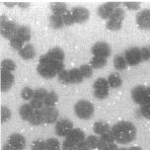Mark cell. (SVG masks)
<instances>
[{
  "instance_id": "2",
  "label": "cell",
  "mask_w": 150,
  "mask_h": 150,
  "mask_svg": "<svg viewBox=\"0 0 150 150\" xmlns=\"http://www.w3.org/2000/svg\"><path fill=\"white\" fill-rule=\"evenodd\" d=\"M64 69V64L60 61L53 60L45 53L42 54L39 59L37 71L42 77L47 79H50L58 75L60 71Z\"/></svg>"
},
{
  "instance_id": "34",
  "label": "cell",
  "mask_w": 150,
  "mask_h": 150,
  "mask_svg": "<svg viewBox=\"0 0 150 150\" xmlns=\"http://www.w3.org/2000/svg\"><path fill=\"white\" fill-rule=\"evenodd\" d=\"M79 69H80V72H81V74L84 79H88V78H90V77H92L94 68L91 66V64H88V63L82 64V65L79 67Z\"/></svg>"
},
{
  "instance_id": "41",
  "label": "cell",
  "mask_w": 150,
  "mask_h": 150,
  "mask_svg": "<svg viewBox=\"0 0 150 150\" xmlns=\"http://www.w3.org/2000/svg\"><path fill=\"white\" fill-rule=\"evenodd\" d=\"M47 93L49 92H47L45 88H38V89L35 90V92H34V98L38 99V100L44 101L45 97H47Z\"/></svg>"
},
{
  "instance_id": "45",
  "label": "cell",
  "mask_w": 150,
  "mask_h": 150,
  "mask_svg": "<svg viewBox=\"0 0 150 150\" xmlns=\"http://www.w3.org/2000/svg\"><path fill=\"white\" fill-rule=\"evenodd\" d=\"M122 5H124L125 7H127L128 10L137 11L141 6V3H139V2H124Z\"/></svg>"
},
{
  "instance_id": "49",
  "label": "cell",
  "mask_w": 150,
  "mask_h": 150,
  "mask_svg": "<svg viewBox=\"0 0 150 150\" xmlns=\"http://www.w3.org/2000/svg\"><path fill=\"white\" fill-rule=\"evenodd\" d=\"M2 150H16L14 147H12L11 145H10L9 143H6V144H4V146L2 147Z\"/></svg>"
},
{
  "instance_id": "38",
  "label": "cell",
  "mask_w": 150,
  "mask_h": 150,
  "mask_svg": "<svg viewBox=\"0 0 150 150\" xmlns=\"http://www.w3.org/2000/svg\"><path fill=\"white\" fill-rule=\"evenodd\" d=\"M10 45H11V47L13 50H18L19 52V50H20L24 45H25V42H24L22 40L19 39L18 37H14L10 40Z\"/></svg>"
},
{
  "instance_id": "42",
  "label": "cell",
  "mask_w": 150,
  "mask_h": 150,
  "mask_svg": "<svg viewBox=\"0 0 150 150\" xmlns=\"http://www.w3.org/2000/svg\"><path fill=\"white\" fill-rule=\"evenodd\" d=\"M29 104H30L31 107H32V108H33L34 110H39V111H42V110L45 108L44 101L38 100V99H35V98L32 99V100H31L30 102H29Z\"/></svg>"
},
{
  "instance_id": "29",
  "label": "cell",
  "mask_w": 150,
  "mask_h": 150,
  "mask_svg": "<svg viewBox=\"0 0 150 150\" xmlns=\"http://www.w3.org/2000/svg\"><path fill=\"white\" fill-rule=\"evenodd\" d=\"M28 122H30L32 125H42V111H39V110H34L32 115L30 116L28 120Z\"/></svg>"
},
{
  "instance_id": "48",
  "label": "cell",
  "mask_w": 150,
  "mask_h": 150,
  "mask_svg": "<svg viewBox=\"0 0 150 150\" xmlns=\"http://www.w3.org/2000/svg\"><path fill=\"white\" fill-rule=\"evenodd\" d=\"M117 145L116 143H110L108 144V145H106V146H104L103 148H101L100 150H117Z\"/></svg>"
},
{
  "instance_id": "9",
  "label": "cell",
  "mask_w": 150,
  "mask_h": 150,
  "mask_svg": "<svg viewBox=\"0 0 150 150\" xmlns=\"http://www.w3.org/2000/svg\"><path fill=\"white\" fill-rule=\"evenodd\" d=\"M130 97L135 104L139 106L146 105V86L137 85L131 90Z\"/></svg>"
},
{
  "instance_id": "26",
  "label": "cell",
  "mask_w": 150,
  "mask_h": 150,
  "mask_svg": "<svg viewBox=\"0 0 150 150\" xmlns=\"http://www.w3.org/2000/svg\"><path fill=\"white\" fill-rule=\"evenodd\" d=\"M69 77H70V84H79L84 80L79 67L69 69Z\"/></svg>"
},
{
  "instance_id": "16",
  "label": "cell",
  "mask_w": 150,
  "mask_h": 150,
  "mask_svg": "<svg viewBox=\"0 0 150 150\" xmlns=\"http://www.w3.org/2000/svg\"><path fill=\"white\" fill-rule=\"evenodd\" d=\"M8 143L16 150H24L26 147V139L21 133H12L8 138Z\"/></svg>"
},
{
  "instance_id": "7",
  "label": "cell",
  "mask_w": 150,
  "mask_h": 150,
  "mask_svg": "<svg viewBox=\"0 0 150 150\" xmlns=\"http://www.w3.org/2000/svg\"><path fill=\"white\" fill-rule=\"evenodd\" d=\"M120 6H122V3H120V2H106L98 8L97 13L99 17L108 21L112 17V15L114 14L115 10Z\"/></svg>"
},
{
  "instance_id": "31",
  "label": "cell",
  "mask_w": 150,
  "mask_h": 150,
  "mask_svg": "<svg viewBox=\"0 0 150 150\" xmlns=\"http://www.w3.org/2000/svg\"><path fill=\"white\" fill-rule=\"evenodd\" d=\"M91 66L94 69H100L103 68L104 66L107 64V58L105 57H101V56H95L93 55V57L91 58Z\"/></svg>"
},
{
  "instance_id": "43",
  "label": "cell",
  "mask_w": 150,
  "mask_h": 150,
  "mask_svg": "<svg viewBox=\"0 0 150 150\" xmlns=\"http://www.w3.org/2000/svg\"><path fill=\"white\" fill-rule=\"evenodd\" d=\"M62 19H63L64 26H72L73 24H75L73 15H72L71 11H67V12H66L65 14L62 16Z\"/></svg>"
},
{
  "instance_id": "21",
  "label": "cell",
  "mask_w": 150,
  "mask_h": 150,
  "mask_svg": "<svg viewBox=\"0 0 150 150\" xmlns=\"http://www.w3.org/2000/svg\"><path fill=\"white\" fill-rule=\"evenodd\" d=\"M50 10H52V13L53 15L61 16V17L68 11L67 6L63 2H54V3H52L50 4Z\"/></svg>"
},
{
  "instance_id": "5",
  "label": "cell",
  "mask_w": 150,
  "mask_h": 150,
  "mask_svg": "<svg viewBox=\"0 0 150 150\" xmlns=\"http://www.w3.org/2000/svg\"><path fill=\"white\" fill-rule=\"evenodd\" d=\"M110 86L108 80L103 77L96 79L93 84V93L95 98L99 99V100H104L109 96Z\"/></svg>"
},
{
  "instance_id": "4",
  "label": "cell",
  "mask_w": 150,
  "mask_h": 150,
  "mask_svg": "<svg viewBox=\"0 0 150 150\" xmlns=\"http://www.w3.org/2000/svg\"><path fill=\"white\" fill-rule=\"evenodd\" d=\"M125 12L122 7H119L115 10L112 17L107 21L106 28L110 31H119L122 26V22L125 20Z\"/></svg>"
},
{
  "instance_id": "1",
  "label": "cell",
  "mask_w": 150,
  "mask_h": 150,
  "mask_svg": "<svg viewBox=\"0 0 150 150\" xmlns=\"http://www.w3.org/2000/svg\"><path fill=\"white\" fill-rule=\"evenodd\" d=\"M112 133L115 141L120 144H128L132 142L136 137V127L131 122L122 120L112 127Z\"/></svg>"
},
{
  "instance_id": "8",
  "label": "cell",
  "mask_w": 150,
  "mask_h": 150,
  "mask_svg": "<svg viewBox=\"0 0 150 150\" xmlns=\"http://www.w3.org/2000/svg\"><path fill=\"white\" fill-rule=\"evenodd\" d=\"M74 128V125L69 119L58 120L55 124V133L60 137H66L71 130Z\"/></svg>"
},
{
  "instance_id": "32",
  "label": "cell",
  "mask_w": 150,
  "mask_h": 150,
  "mask_svg": "<svg viewBox=\"0 0 150 150\" xmlns=\"http://www.w3.org/2000/svg\"><path fill=\"white\" fill-rule=\"evenodd\" d=\"M61 146L57 138L50 137L45 140V150H60Z\"/></svg>"
},
{
  "instance_id": "25",
  "label": "cell",
  "mask_w": 150,
  "mask_h": 150,
  "mask_svg": "<svg viewBox=\"0 0 150 150\" xmlns=\"http://www.w3.org/2000/svg\"><path fill=\"white\" fill-rule=\"evenodd\" d=\"M15 37H18L24 42H28L31 40V29L27 26H20Z\"/></svg>"
},
{
  "instance_id": "17",
  "label": "cell",
  "mask_w": 150,
  "mask_h": 150,
  "mask_svg": "<svg viewBox=\"0 0 150 150\" xmlns=\"http://www.w3.org/2000/svg\"><path fill=\"white\" fill-rule=\"evenodd\" d=\"M18 52L19 55L21 56V58H23L25 60L32 59L36 55V50H35L34 45L31 44H26Z\"/></svg>"
},
{
  "instance_id": "23",
  "label": "cell",
  "mask_w": 150,
  "mask_h": 150,
  "mask_svg": "<svg viewBox=\"0 0 150 150\" xmlns=\"http://www.w3.org/2000/svg\"><path fill=\"white\" fill-rule=\"evenodd\" d=\"M108 83H109V86L110 88H120L122 85V79L120 77V75L117 72H114V73H111L108 76Z\"/></svg>"
},
{
  "instance_id": "19",
  "label": "cell",
  "mask_w": 150,
  "mask_h": 150,
  "mask_svg": "<svg viewBox=\"0 0 150 150\" xmlns=\"http://www.w3.org/2000/svg\"><path fill=\"white\" fill-rule=\"evenodd\" d=\"M112 127H110L109 124H107L105 122H102V120H99V122H96L95 124L93 125V131L96 135H103L105 133L111 131Z\"/></svg>"
},
{
  "instance_id": "53",
  "label": "cell",
  "mask_w": 150,
  "mask_h": 150,
  "mask_svg": "<svg viewBox=\"0 0 150 150\" xmlns=\"http://www.w3.org/2000/svg\"><path fill=\"white\" fill-rule=\"evenodd\" d=\"M117 150H127V148H124L122 147V148H117Z\"/></svg>"
},
{
  "instance_id": "36",
  "label": "cell",
  "mask_w": 150,
  "mask_h": 150,
  "mask_svg": "<svg viewBox=\"0 0 150 150\" xmlns=\"http://www.w3.org/2000/svg\"><path fill=\"white\" fill-rule=\"evenodd\" d=\"M58 82H60L61 84L67 85L70 84V77H69V70L63 69L62 71H60L57 75Z\"/></svg>"
},
{
  "instance_id": "44",
  "label": "cell",
  "mask_w": 150,
  "mask_h": 150,
  "mask_svg": "<svg viewBox=\"0 0 150 150\" xmlns=\"http://www.w3.org/2000/svg\"><path fill=\"white\" fill-rule=\"evenodd\" d=\"M139 114H140L141 117H145L147 120H150V104H147V105H143V106H139Z\"/></svg>"
},
{
  "instance_id": "11",
  "label": "cell",
  "mask_w": 150,
  "mask_h": 150,
  "mask_svg": "<svg viewBox=\"0 0 150 150\" xmlns=\"http://www.w3.org/2000/svg\"><path fill=\"white\" fill-rule=\"evenodd\" d=\"M42 116L44 124L52 125L58 120L59 114H58V111L54 107H45L42 110Z\"/></svg>"
},
{
  "instance_id": "18",
  "label": "cell",
  "mask_w": 150,
  "mask_h": 150,
  "mask_svg": "<svg viewBox=\"0 0 150 150\" xmlns=\"http://www.w3.org/2000/svg\"><path fill=\"white\" fill-rule=\"evenodd\" d=\"M87 136L85 135V132L83 130H81L80 128H73L71 130V132L66 136L65 138L69 139V140L73 141L75 143H80L82 141H84L86 139Z\"/></svg>"
},
{
  "instance_id": "28",
  "label": "cell",
  "mask_w": 150,
  "mask_h": 150,
  "mask_svg": "<svg viewBox=\"0 0 150 150\" xmlns=\"http://www.w3.org/2000/svg\"><path fill=\"white\" fill-rule=\"evenodd\" d=\"M34 109L32 108L30 104H24L20 107V109H19V115H20L21 119L23 120H26V122H28L29 117L32 115V112H33Z\"/></svg>"
},
{
  "instance_id": "24",
  "label": "cell",
  "mask_w": 150,
  "mask_h": 150,
  "mask_svg": "<svg viewBox=\"0 0 150 150\" xmlns=\"http://www.w3.org/2000/svg\"><path fill=\"white\" fill-rule=\"evenodd\" d=\"M116 142L114 138V135H112V131H109V132L105 133V134L99 136V145H98V150H100L101 148H103L104 146L108 145L110 143H114Z\"/></svg>"
},
{
  "instance_id": "3",
  "label": "cell",
  "mask_w": 150,
  "mask_h": 150,
  "mask_svg": "<svg viewBox=\"0 0 150 150\" xmlns=\"http://www.w3.org/2000/svg\"><path fill=\"white\" fill-rule=\"evenodd\" d=\"M74 114L80 120H90L94 115V106L88 100H79L74 105Z\"/></svg>"
},
{
  "instance_id": "50",
  "label": "cell",
  "mask_w": 150,
  "mask_h": 150,
  "mask_svg": "<svg viewBox=\"0 0 150 150\" xmlns=\"http://www.w3.org/2000/svg\"><path fill=\"white\" fill-rule=\"evenodd\" d=\"M19 7H21V8H23V9H26V8H28L29 6H30V3H25V2H20V3H18L17 4Z\"/></svg>"
},
{
  "instance_id": "37",
  "label": "cell",
  "mask_w": 150,
  "mask_h": 150,
  "mask_svg": "<svg viewBox=\"0 0 150 150\" xmlns=\"http://www.w3.org/2000/svg\"><path fill=\"white\" fill-rule=\"evenodd\" d=\"M86 142L89 145L91 150L94 149H98V145H99V136L97 135H89L86 137Z\"/></svg>"
},
{
  "instance_id": "46",
  "label": "cell",
  "mask_w": 150,
  "mask_h": 150,
  "mask_svg": "<svg viewBox=\"0 0 150 150\" xmlns=\"http://www.w3.org/2000/svg\"><path fill=\"white\" fill-rule=\"evenodd\" d=\"M141 57H142V61H147L150 59V47H140Z\"/></svg>"
},
{
  "instance_id": "51",
  "label": "cell",
  "mask_w": 150,
  "mask_h": 150,
  "mask_svg": "<svg viewBox=\"0 0 150 150\" xmlns=\"http://www.w3.org/2000/svg\"><path fill=\"white\" fill-rule=\"evenodd\" d=\"M18 3H15V2H12V3H8V2H5L4 5L5 6H7V7H14L15 5H17Z\"/></svg>"
},
{
  "instance_id": "27",
  "label": "cell",
  "mask_w": 150,
  "mask_h": 150,
  "mask_svg": "<svg viewBox=\"0 0 150 150\" xmlns=\"http://www.w3.org/2000/svg\"><path fill=\"white\" fill-rule=\"evenodd\" d=\"M50 26L52 27V29H54V30H59V29L63 28L64 23H63L62 17H61V16L52 14L50 16Z\"/></svg>"
},
{
  "instance_id": "14",
  "label": "cell",
  "mask_w": 150,
  "mask_h": 150,
  "mask_svg": "<svg viewBox=\"0 0 150 150\" xmlns=\"http://www.w3.org/2000/svg\"><path fill=\"white\" fill-rule=\"evenodd\" d=\"M19 28H20V25H18L14 21H8L4 26L1 27L2 37H4L5 39H8L10 41L12 38L16 36Z\"/></svg>"
},
{
  "instance_id": "33",
  "label": "cell",
  "mask_w": 150,
  "mask_h": 150,
  "mask_svg": "<svg viewBox=\"0 0 150 150\" xmlns=\"http://www.w3.org/2000/svg\"><path fill=\"white\" fill-rule=\"evenodd\" d=\"M1 69L8 72H13L16 69L15 61L10 59V58H5L1 61Z\"/></svg>"
},
{
  "instance_id": "39",
  "label": "cell",
  "mask_w": 150,
  "mask_h": 150,
  "mask_svg": "<svg viewBox=\"0 0 150 150\" xmlns=\"http://www.w3.org/2000/svg\"><path fill=\"white\" fill-rule=\"evenodd\" d=\"M12 117V112L8 107L2 106L1 107V122H8Z\"/></svg>"
},
{
  "instance_id": "40",
  "label": "cell",
  "mask_w": 150,
  "mask_h": 150,
  "mask_svg": "<svg viewBox=\"0 0 150 150\" xmlns=\"http://www.w3.org/2000/svg\"><path fill=\"white\" fill-rule=\"evenodd\" d=\"M31 150H45V140L38 138L32 142Z\"/></svg>"
},
{
  "instance_id": "6",
  "label": "cell",
  "mask_w": 150,
  "mask_h": 150,
  "mask_svg": "<svg viewBox=\"0 0 150 150\" xmlns=\"http://www.w3.org/2000/svg\"><path fill=\"white\" fill-rule=\"evenodd\" d=\"M125 57L127 61V64L130 66H136L142 61L140 47H130L125 50Z\"/></svg>"
},
{
  "instance_id": "10",
  "label": "cell",
  "mask_w": 150,
  "mask_h": 150,
  "mask_svg": "<svg viewBox=\"0 0 150 150\" xmlns=\"http://www.w3.org/2000/svg\"><path fill=\"white\" fill-rule=\"evenodd\" d=\"M91 52L95 56L108 58L112 53V49L110 45L106 42H97L91 49Z\"/></svg>"
},
{
  "instance_id": "35",
  "label": "cell",
  "mask_w": 150,
  "mask_h": 150,
  "mask_svg": "<svg viewBox=\"0 0 150 150\" xmlns=\"http://www.w3.org/2000/svg\"><path fill=\"white\" fill-rule=\"evenodd\" d=\"M34 92L35 90L32 89L31 87H24L22 91H21V98L24 101L30 102L34 98Z\"/></svg>"
},
{
  "instance_id": "47",
  "label": "cell",
  "mask_w": 150,
  "mask_h": 150,
  "mask_svg": "<svg viewBox=\"0 0 150 150\" xmlns=\"http://www.w3.org/2000/svg\"><path fill=\"white\" fill-rule=\"evenodd\" d=\"M75 150H91V148L87 144L86 140H84V141H82V142L78 143V145H77Z\"/></svg>"
},
{
  "instance_id": "22",
  "label": "cell",
  "mask_w": 150,
  "mask_h": 150,
  "mask_svg": "<svg viewBox=\"0 0 150 150\" xmlns=\"http://www.w3.org/2000/svg\"><path fill=\"white\" fill-rule=\"evenodd\" d=\"M47 54L50 56L52 59L56 60V61H60V62H63L64 57H65V54H64V52L60 47H52L50 49L49 52H47Z\"/></svg>"
},
{
  "instance_id": "12",
  "label": "cell",
  "mask_w": 150,
  "mask_h": 150,
  "mask_svg": "<svg viewBox=\"0 0 150 150\" xmlns=\"http://www.w3.org/2000/svg\"><path fill=\"white\" fill-rule=\"evenodd\" d=\"M135 22L142 30H150V9L140 10L136 14Z\"/></svg>"
},
{
  "instance_id": "54",
  "label": "cell",
  "mask_w": 150,
  "mask_h": 150,
  "mask_svg": "<svg viewBox=\"0 0 150 150\" xmlns=\"http://www.w3.org/2000/svg\"><path fill=\"white\" fill-rule=\"evenodd\" d=\"M149 47H150V45H149Z\"/></svg>"
},
{
  "instance_id": "52",
  "label": "cell",
  "mask_w": 150,
  "mask_h": 150,
  "mask_svg": "<svg viewBox=\"0 0 150 150\" xmlns=\"http://www.w3.org/2000/svg\"><path fill=\"white\" fill-rule=\"evenodd\" d=\"M127 150H143V149L139 146H131L129 148H127Z\"/></svg>"
},
{
  "instance_id": "13",
  "label": "cell",
  "mask_w": 150,
  "mask_h": 150,
  "mask_svg": "<svg viewBox=\"0 0 150 150\" xmlns=\"http://www.w3.org/2000/svg\"><path fill=\"white\" fill-rule=\"evenodd\" d=\"M71 13L73 15L75 23L77 24H83L89 19L90 13L89 10L82 6H76L71 9Z\"/></svg>"
},
{
  "instance_id": "20",
  "label": "cell",
  "mask_w": 150,
  "mask_h": 150,
  "mask_svg": "<svg viewBox=\"0 0 150 150\" xmlns=\"http://www.w3.org/2000/svg\"><path fill=\"white\" fill-rule=\"evenodd\" d=\"M112 63H114L115 69L117 71L125 70V69L128 66L127 61V59H125L124 53H119V54H117L116 56H115L114 60H112Z\"/></svg>"
},
{
  "instance_id": "30",
  "label": "cell",
  "mask_w": 150,
  "mask_h": 150,
  "mask_svg": "<svg viewBox=\"0 0 150 150\" xmlns=\"http://www.w3.org/2000/svg\"><path fill=\"white\" fill-rule=\"evenodd\" d=\"M58 101V96L54 91H50L47 93V97L44 100L45 107H54Z\"/></svg>"
},
{
  "instance_id": "15",
  "label": "cell",
  "mask_w": 150,
  "mask_h": 150,
  "mask_svg": "<svg viewBox=\"0 0 150 150\" xmlns=\"http://www.w3.org/2000/svg\"><path fill=\"white\" fill-rule=\"evenodd\" d=\"M15 81V77L12 72H8L1 69V81H0V85H1V91L2 92H7L12 88L13 84Z\"/></svg>"
}]
</instances>
